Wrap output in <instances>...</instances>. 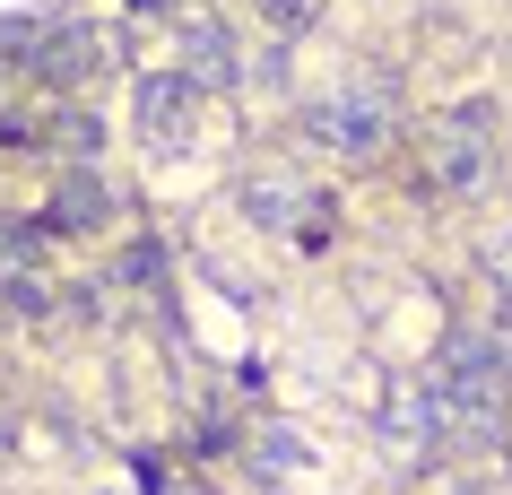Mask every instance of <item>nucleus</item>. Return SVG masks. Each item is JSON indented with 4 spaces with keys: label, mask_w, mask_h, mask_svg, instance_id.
<instances>
[{
    "label": "nucleus",
    "mask_w": 512,
    "mask_h": 495,
    "mask_svg": "<svg viewBox=\"0 0 512 495\" xmlns=\"http://www.w3.org/2000/svg\"><path fill=\"white\" fill-rule=\"evenodd\" d=\"M313 131H322L339 157H374L382 131H391V96H382V87H348V96H322V105H313Z\"/></svg>",
    "instance_id": "f257e3e1"
},
{
    "label": "nucleus",
    "mask_w": 512,
    "mask_h": 495,
    "mask_svg": "<svg viewBox=\"0 0 512 495\" xmlns=\"http://www.w3.org/2000/svg\"><path fill=\"white\" fill-rule=\"evenodd\" d=\"M191 113H200V87H191V79H148V87H139V131L157 139V148L191 139Z\"/></svg>",
    "instance_id": "7ed1b4c3"
},
{
    "label": "nucleus",
    "mask_w": 512,
    "mask_h": 495,
    "mask_svg": "<svg viewBox=\"0 0 512 495\" xmlns=\"http://www.w3.org/2000/svg\"><path fill=\"white\" fill-rule=\"evenodd\" d=\"M191 61H200L209 79H226V70H235V44H226V27H191Z\"/></svg>",
    "instance_id": "423d86ee"
},
{
    "label": "nucleus",
    "mask_w": 512,
    "mask_h": 495,
    "mask_svg": "<svg viewBox=\"0 0 512 495\" xmlns=\"http://www.w3.org/2000/svg\"><path fill=\"white\" fill-rule=\"evenodd\" d=\"M243 209H252L261 226H278V235H296V244H322V200L296 192V183H278V174H270V183H252Z\"/></svg>",
    "instance_id": "f03ea898"
},
{
    "label": "nucleus",
    "mask_w": 512,
    "mask_h": 495,
    "mask_svg": "<svg viewBox=\"0 0 512 495\" xmlns=\"http://www.w3.org/2000/svg\"><path fill=\"white\" fill-rule=\"evenodd\" d=\"M434 183H443V192H478V183H486V139H478V122L434 148Z\"/></svg>",
    "instance_id": "20e7f679"
},
{
    "label": "nucleus",
    "mask_w": 512,
    "mask_h": 495,
    "mask_svg": "<svg viewBox=\"0 0 512 495\" xmlns=\"http://www.w3.org/2000/svg\"><path fill=\"white\" fill-rule=\"evenodd\" d=\"M252 469H261V478H296V469H304V443L287 435V426H270V435L252 443Z\"/></svg>",
    "instance_id": "39448f33"
}]
</instances>
